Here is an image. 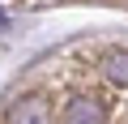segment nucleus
Segmentation results:
<instances>
[{
  "mask_svg": "<svg viewBox=\"0 0 128 124\" xmlns=\"http://www.w3.org/2000/svg\"><path fill=\"white\" fill-rule=\"evenodd\" d=\"M98 73H102V77H107L111 86L128 90V51H124V47L107 51V56H102V64H98Z\"/></svg>",
  "mask_w": 128,
  "mask_h": 124,
  "instance_id": "3",
  "label": "nucleus"
},
{
  "mask_svg": "<svg viewBox=\"0 0 128 124\" xmlns=\"http://www.w3.org/2000/svg\"><path fill=\"white\" fill-rule=\"evenodd\" d=\"M4 124H47V103H43L38 94H22V98L9 107Z\"/></svg>",
  "mask_w": 128,
  "mask_h": 124,
  "instance_id": "2",
  "label": "nucleus"
},
{
  "mask_svg": "<svg viewBox=\"0 0 128 124\" xmlns=\"http://www.w3.org/2000/svg\"><path fill=\"white\" fill-rule=\"evenodd\" d=\"M120 124H128V103H124V111H120Z\"/></svg>",
  "mask_w": 128,
  "mask_h": 124,
  "instance_id": "4",
  "label": "nucleus"
},
{
  "mask_svg": "<svg viewBox=\"0 0 128 124\" xmlns=\"http://www.w3.org/2000/svg\"><path fill=\"white\" fill-rule=\"evenodd\" d=\"M107 120H111V107L94 90H77L60 107V124H107Z\"/></svg>",
  "mask_w": 128,
  "mask_h": 124,
  "instance_id": "1",
  "label": "nucleus"
}]
</instances>
